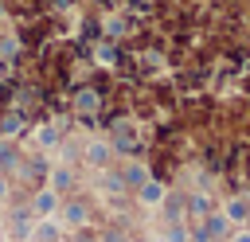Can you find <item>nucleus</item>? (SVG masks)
<instances>
[{
	"label": "nucleus",
	"mask_w": 250,
	"mask_h": 242,
	"mask_svg": "<svg viewBox=\"0 0 250 242\" xmlns=\"http://www.w3.org/2000/svg\"><path fill=\"white\" fill-rule=\"evenodd\" d=\"M141 199H145V203H156V199H160V183H145V187H141Z\"/></svg>",
	"instance_id": "3"
},
{
	"label": "nucleus",
	"mask_w": 250,
	"mask_h": 242,
	"mask_svg": "<svg viewBox=\"0 0 250 242\" xmlns=\"http://www.w3.org/2000/svg\"><path fill=\"white\" fill-rule=\"evenodd\" d=\"M98 101H102V98H98L94 90H82V94H78V109H86V113H90V109H98Z\"/></svg>",
	"instance_id": "2"
},
{
	"label": "nucleus",
	"mask_w": 250,
	"mask_h": 242,
	"mask_svg": "<svg viewBox=\"0 0 250 242\" xmlns=\"http://www.w3.org/2000/svg\"><path fill=\"white\" fill-rule=\"evenodd\" d=\"M227 215H230V219H242V215H250V207H246L242 199H234V203L227 207Z\"/></svg>",
	"instance_id": "5"
},
{
	"label": "nucleus",
	"mask_w": 250,
	"mask_h": 242,
	"mask_svg": "<svg viewBox=\"0 0 250 242\" xmlns=\"http://www.w3.org/2000/svg\"><path fill=\"white\" fill-rule=\"evenodd\" d=\"M211 234H227V215H211V219H207L203 238H211Z\"/></svg>",
	"instance_id": "1"
},
{
	"label": "nucleus",
	"mask_w": 250,
	"mask_h": 242,
	"mask_svg": "<svg viewBox=\"0 0 250 242\" xmlns=\"http://www.w3.org/2000/svg\"><path fill=\"white\" fill-rule=\"evenodd\" d=\"M0 195H4V180H0Z\"/></svg>",
	"instance_id": "6"
},
{
	"label": "nucleus",
	"mask_w": 250,
	"mask_h": 242,
	"mask_svg": "<svg viewBox=\"0 0 250 242\" xmlns=\"http://www.w3.org/2000/svg\"><path fill=\"white\" fill-rule=\"evenodd\" d=\"M51 207H55V195H51V191H43V195L35 199V211H39V215H47Z\"/></svg>",
	"instance_id": "4"
}]
</instances>
